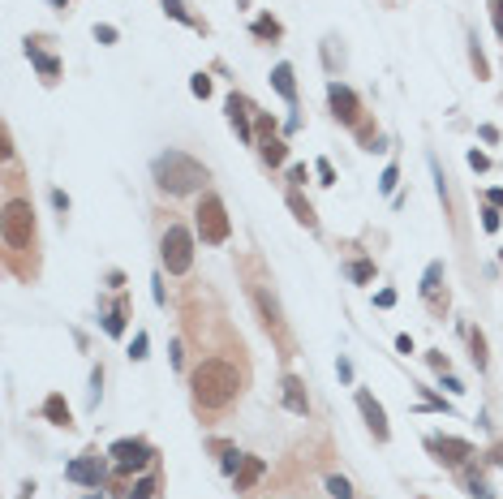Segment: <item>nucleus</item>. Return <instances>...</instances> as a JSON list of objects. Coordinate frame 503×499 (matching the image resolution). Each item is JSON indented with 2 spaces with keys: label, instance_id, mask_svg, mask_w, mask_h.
<instances>
[{
  "label": "nucleus",
  "instance_id": "7ed1b4c3",
  "mask_svg": "<svg viewBox=\"0 0 503 499\" xmlns=\"http://www.w3.org/2000/svg\"><path fill=\"white\" fill-rule=\"evenodd\" d=\"M194 215H198V237L207 246H224V241H229L233 224H229V207H224L219 194H202V202H198Z\"/></svg>",
  "mask_w": 503,
  "mask_h": 499
},
{
  "label": "nucleus",
  "instance_id": "39448f33",
  "mask_svg": "<svg viewBox=\"0 0 503 499\" xmlns=\"http://www.w3.org/2000/svg\"><path fill=\"white\" fill-rule=\"evenodd\" d=\"M159 258H163L168 275H185L194 267V237H190V229H181V224L168 229L163 241H159Z\"/></svg>",
  "mask_w": 503,
  "mask_h": 499
},
{
  "label": "nucleus",
  "instance_id": "c9c22d12",
  "mask_svg": "<svg viewBox=\"0 0 503 499\" xmlns=\"http://www.w3.org/2000/svg\"><path fill=\"white\" fill-rule=\"evenodd\" d=\"M469 495H473V499H490V486H486L482 478H469Z\"/></svg>",
  "mask_w": 503,
  "mask_h": 499
},
{
  "label": "nucleus",
  "instance_id": "0eeeda50",
  "mask_svg": "<svg viewBox=\"0 0 503 499\" xmlns=\"http://www.w3.org/2000/svg\"><path fill=\"white\" fill-rule=\"evenodd\" d=\"M108 457H112V465H117V474H138V469H146L155 461V448L146 439H117L108 448Z\"/></svg>",
  "mask_w": 503,
  "mask_h": 499
},
{
  "label": "nucleus",
  "instance_id": "c03bdc74",
  "mask_svg": "<svg viewBox=\"0 0 503 499\" xmlns=\"http://www.w3.org/2000/svg\"><path fill=\"white\" fill-rule=\"evenodd\" d=\"M335 370H340V379H345V383L353 379V366H349V357H340V362H335Z\"/></svg>",
  "mask_w": 503,
  "mask_h": 499
},
{
  "label": "nucleus",
  "instance_id": "ea45409f",
  "mask_svg": "<svg viewBox=\"0 0 503 499\" xmlns=\"http://www.w3.org/2000/svg\"><path fill=\"white\" fill-rule=\"evenodd\" d=\"M52 207H56V211H69V194H65V190H52Z\"/></svg>",
  "mask_w": 503,
  "mask_h": 499
},
{
  "label": "nucleus",
  "instance_id": "a18cd8bd",
  "mask_svg": "<svg viewBox=\"0 0 503 499\" xmlns=\"http://www.w3.org/2000/svg\"><path fill=\"white\" fill-rule=\"evenodd\" d=\"M486 202L490 207H503V190H486Z\"/></svg>",
  "mask_w": 503,
  "mask_h": 499
},
{
  "label": "nucleus",
  "instance_id": "7c9ffc66",
  "mask_svg": "<svg viewBox=\"0 0 503 499\" xmlns=\"http://www.w3.org/2000/svg\"><path fill=\"white\" fill-rule=\"evenodd\" d=\"M146 345H151V340H146V331H138V336L129 340V357H134V362H142V357H146Z\"/></svg>",
  "mask_w": 503,
  "mask_h": 499
},
{
  "label": "nucleus",
  "instance_id": "a878e982",
  "mask_svg": "<svg viewBox=\"0 0 503 499\" xmlns=\"http://www.w3.org/2000/svg\"><path fill=\"white\" fill-rule=\"evenodd\" d=\"M159 5H163V13H168V18H177V22H185V26H198V22L185 13V5H181V0H159Z\"/></svg>",
  "mask_w": 503,
  "mask_h": 499
},
{
  "label": "nucleus",
  "instance_id": "4be33fe9",
  "mask_svg": "<svg viewBox=\"0 0 503 499\" xmlns=\"http://www.w3.org/2000/svg\"><path fill=\"white\" fill-rule=\"evenodd\" d=\"M349 280H353V285H370V280H374V263H370V258L349 263Z\"/></svg>",
  "mask_w": 503,
  "mask_h": 499
},
{
  "label": "nucleus",
  "instance_id": "c85d7f7f",
  "mask_svg": "<svg viewBox=\"0 0 503 499\" xmlns=\"http://www.w3.org/2000/svg\"><path fill=\"white\" fill-rule=\"evenodd\" d=\"M396 181H400V168H396V164H387L383 177H378V190H383V194H391V190H396Z\"/></svg>",
  "mask_w": 503,
  "mask_h": 499
},
{
  "label": "nucleus",
  "instance_id": "f257e3e1",
  "mask_svg": "<svg viewBox=\"0 0 503 499\" xmlns=\"http://www.w3.org/2000/svg\"><path fill=\"white\" fill-rule=\"evenodd\" d=\"M190 387H194V401L202 409H224V405H233L237 392H241V374L233 362H224V357H207L194 366L190 374Z\"/></svg>",
  "mask_w": 503,
  "mask_h": 499
},
{
  "label": "nucleus",
  "instance_id": "49530a36",
  "mask_svg": "<svg viewBox=\"0 0 503 499\" xmlns=\"http://www.w3.org/2000/svg\"><path fill=\"white\" fill-rule=\"evenodd\" d=\"M490 461H495V465L503 469V443H499V448H490Z\"/></svg>",
  "mask_w": 503,
  "mask_h": 499
},
{
  "label": "nucleus",
  "instance_id": "f3484780",
  "mask_svg": "<svg viewBox=\"0 0 503 499\" xmlns=\"http://www.w3.org/2000/svg\"><path fill=\"white\" fill-rule=\"evenodd\" d=\"M43 418H47L52 426H74V413H69V405H65V396H61V392L43 401Z\"/></svg>",
  "mask_w": 503,
  "mask_h": 499
},
{
  "label": "nucleus",
  "instance_id": "a19ab883",
  "mask_svg": "<svg viewBox=\"0 0 503 499\" xmlns=\"http://www.w3.org/2000/svg\"><path fill=\"white\" fill-rule=\"evenodd\" d=\"M374 306H383V310H387V306H396V293H391V289H383V293H374Z\"/></svg>",
  "mask_w": 503,
  "mask_h": 499
},
{
  "label": "nucleus",
  "instance_id": "c756f323",
  "mask_svg": "<svg viewBox=\"0 0 503 499\" xmlns=\"http://www.w3.org/2000/svg\"><path fill=\"white\" fill-rule=\"evenodd\" d=\"M490 22H495V35H499V43H503V0H490Z\"/></svg>",
  "mask_w": 503,
  "mask_h": 499
},
{
  "label": "nucleus",
  "instance_id": "423d86ee",
  "mask_svg": "<svg viewBox=\"0 0 503 499\" xmlns=\"http://www.w3.org/2000/svg\"><path fill=\"white\" fill-rule=\"evenodd\" d=\"M254 142H258V155H262L267 168H279L289 159V142L275 134V117H267V113L254 117Z\"/></svg>",
  "mask_w": 503,
  "mask_h": 499
},
{
  "label": "nucleus",
  "instance_id": "f704fd0d",
  "mask_svg": "<svg viewBox=\"0 0 503 499\" xmlns=\"http://www.w3.org/2000/svg\"><path fill=\"white\" fill-rule=\"evenodd\" d=\"M482 229H486V233H495V229H499V207H490V202H486V211H482Z\"/></svg>",
  "mask_w": 503,
  "mask_h": 499
},
{
  "label": "nucleus",
  "instance_id": "dca6fc26",
  "mask_svg": "<svg viewBox=\"0 0 503 499\" xmlns=\"http://www.w3.org/2000/svg\"><path fill=\"white\" fill-rule=\"evenodd\" d=\"M271 86L284 95L289 103H297V82H293V65H289V61H279V65L271 69Z\"/></svg>",
  "mask_w": 503,
  "mask_h": 499
},
{
  "label": "nucleus",
  "instance_id": "de8ad7c7",
  "mask_svg": "<svg viewBox=\"0 0 503 499\" xmlns=\"http://www.w3.org/2000/svg\"><path fill=\"white\" fill-rule=\"evenodd\" d=\"M52 9H61V13H69V0H47Z\"/></svg>",
  "mask_w": 503,
  "mask_h": 499
},
{
  "label": "nucleus",
  "instance_id": "cd10ccee",
  "mask_svg": "<svg viewBox=\"0 0 503 499\" xmlns=\"http://www.w3.org/2000/svg\"><path fill=\"white\" fill-rule=\"evenodd\" d=\"M241 461H245V457H241L237 448H224V461H219V469H224V474H233V478H237V469H241Z\"/></svg>",
  "mask_w": 503,
  "mask_h": 499
},
{
  "label": "nucleus",
  "instance_id": "412c9836",
  "mask_svg": "<svg viewBox=\"0 0 503 499\" xmlns=\"http://www.w3.org/2000/svg\"><path fill=\"white\" fill-rule=\"evenodd\" d=\"M254 35H258V39H279V35H284V26H279L271 13H258V18H254Z\"/></svg>",
  "mask_w": 503,
  "mask_h": 499
},
{
  "label": "nucleus",
  "instance_id": "8fccbe9b",
  "mask_svg": "<svg viewBox=\"0 0 503 499\" xmlns=\"http://www.w3.org/2000/svg\"><path fill=\"white\" fill-rule=\"evenodd\" d=\"M499 263H503V250H499Z\"/></svg>",
  "mask_w": 503,
  "mask_h": 499
},
{
  "label": "nucleus",
  "instance_id": "1a4fd4ad",
  "mask_svg": "<svg viewBox=\"0 0 503 499\" xmlns=\"http://www.w3.org/2000/svg\"><path fill=\"white\" fill-rule=\"evenodd\" d=\"M327 99H331V113H335V121H340V125H349V130L362 125V103H357V95L345 82H331L327 86Z\"/></svg>",
  "mask_w": 503,
  "mask_h": 499
},
{
  "label": "nucleus",
  "instance_id": "37998d69",
  "mask_svg": "<svg viewBox=\"0 0 503 499\" xmlns=\"http://www.w3.org/2000/svg\"><path fill=\"white\" fill-rule=\"evenodd\" d=\"M443 387H447V392H456V396L465 392V383H461V379H452V374H443Z\"/></svg>",
  "mask_w": 503,
  "mask_h": 499
},
{
  "label": "nucleus",
  "instance_id": "aec40b11",
  "mask_svg": "<svg viewBox=\"0 0 503 499\" xmlns=\"http://www.w3.org/2000/svg\"><path fill=\"white\" fill-rule=\"evenodd\" d=\"M289 207H293V215L301 219L306 229H314V224H318V219H314V207H310V202L301 198V190H289Z\"/></svg>",
  "mask_w": 503,
  "mask_h": 499
},
{
  "label": "nucleus",
  "instance_id": "e433bc0d",
  "mask_svg": "<svg viewBox=\"0 0 503 499\" xmlns=\"http://www.w3.org/2000/svg\"><path fill=\"white\" fill-rule=\"evenodd\" d=\"M95 39H99V43H117V26H108V22L95 26Z\"/></svg>",
  "mask_w": 503,
  "mask_h": 499
},
{
  "label": "nucleus",
  "instance_id": "2f4dec72",
  "mask_svg": "<svg viewBox=\"0 0 503 499\" xmlns=\"http://www.w3.org/2000/svg\"><path fill=\"white\" fill-rule=\"evenodd\" d=\"M190 91H194L198 99H207V95H211V78H207V74H194V78H190Z\"/></svg>",
  "mask_w": 503,
  "mask_h": 499
},
{
  "label": "nucleus",
  "instance_id": "9d476101",
  "mask_svg": "<svg viewBox=\"0 0 503 499\" xmlns=\"http://www.w3.org/2000/svg\"><path fill=\"white\" fill-rule=\"evenodd\" d=\"M357 409H362V418H366V426H370V435L378 439V443H387L391 439V426H387V413H383V405L366 392V387H362V392H357Z\"/></svg>",
  "mask_w": 503,
  "mask_h": 499
},
{
  "label": "nucleus",
  "instance_id": "6e6552de",
  "mask_svg": "<svg viewBox=\"0 0 503 499\" xmlns=\"http://www.w3.org/2000/svg\"><path fill=\"white\" fill-rule=\"evenodd\" d=\"M426 448L434 452V461L452 465V469H461V465L473 457V443H469V439H452V435H430V439H426Z\"/></svg>",
  "mask_w": 503,
  "mask_h": 499
},
{
  "label": "nucleus",
  "instance_id": "ddd939ff",
  "mask_svg": "<svg viewBox=\"0 0 503 499\" xmlns=\"http://www.w3.org/2000/svg\"><path fill=\"white\" fill-rule=\"evenodd\" d=\"M39 43H43V39H26V57H30V65L43 74V82H56V78H61V61H56L52 52H43Z\"/></svg>",
  "mask_w": 503,
  "mask_h": 499
},
{
  "label": "nucleus",
  "instance_id": "4468645a",
  "mask_svg": "<svg viewBox=\"0 0 503 499\" xmlns=\"http://www.w3.org/2000/svg\"><path fill=\"white\" fill-rule=\"evenodd\" d=\"M279 387H284V409H289V413H306V409H310L306 383H301L297 374H284V383H279Z\"/></svg>",
  "mask_w": 503,
  "mask_h": 499
},
{
  "label": "nucleus",
  "instance_id": "79ce46f5",
  "mask_svg": "<svg viewBox=\"0 0 503 499\" xmlns=\"http://www.w3.org/2000/svg\"><path fill=\"white\" fill-rule=\"evenodd\" d=\"M151 297H155V306H163V302H168V297H163V280H159V275L151 280Z\"/></svg>",
  "mask_w": 503,
  "mask_h": 499
},
{
  "label": "nucleus",
  "instance_id": "6ab92c4d",
  "mask_svg": "<svg viewBox=\"0 0 503 499\" xmlns=\"http://www.w3.org/2000/svg\"><path fill=\"white\" fill-rule=\"evenodd\" d=\"M125 319H129V302H125V297H117L112 314L103 319V331H108V336H121V331H125Z\"/></svg>",
  "mask_w": 503,
  "mask_h": 499
},
{
  "label": "nucleus",
  "instance_id": "2eb2a0df",
  "mask_svg": "<svg viewBox=\"0 0 503 499\" xmlns=\"http://www.w3.org/2000/svg\"><path fill=\"white\" fill-rule=\"evenodd\" d=\"M439 289H443V263H430L426 275H422V297H426L430 310H443L447 306V302H439Z\"/></svg>",
  "mask_w": 503,
  "mask_h": 499
},
{
  "label": "nucleus",
  "instance_id": "f03ea898",
  "mask_svg": "<svg viewBox=\"0 0 503 499\" xmlns=\"http://www.w3.org/2000/svg\"><path fill=\"white\" fill-rule=\"evenodd\" d=\"M151 173H155L159 190H168V194H194V190H202V181H207V168H202L194 155H185V151H163V155H155Z\"/></svg>",
  "mask_w": 503,
  "mask_h": 499
},
{
  "label": "nucleus",
  "instance_id": "4c0bfd02",
  "mask_svg": "<svg viewBox=\"0 0 503 499\" xmlns=\"http://www.w3.org/2000/svg\"><path fill=\"white\" fill-rule=\"evenodd\" d=\"M469 164H473L478 173H486V168H490V155H486V151H469Z\"/></svg>",
  "mask_w": 503,
  "mask_h": 499
},
{
  "label": "nucleus",
  "instance_id": "9b49d317",
  "mask_svg": "<svg viewBox=\"0 0 503 499\" xmlns=\"http://www.w3.org/2000/svg\"><path fill=\"white\" fill-rule=\"evenodd\" d=\"M250 113H254V103L245 99V95H229V121H233V130H237V138L241 142H254V125H250Z\"/></svg>",
  "mask_w": 503,
  "mask_h": 499
},
{
  "label": "nucleus",
  "instance_id": "b1692460",
  "mask_svg": "<svg viewBox=\"0 0 503 499\" xmlns=\"http://www.w3.org/2000/svg\"><path fill=\"white\" fill-rule=\"evenodd\" d=\"M469 345H473V366L486 370V336H482L478 327H469Z\"/></svg>",
  "mask_w": 503,
  "mask_h": 499
},
{
  "label": "nucleus",
  "instance_id": "393cba45",
  "mask_svg": "<svg viewBox=\"0 0 503 499\" xmlns=\"http://www.w3.org/2000/svg\"><path fill=\"white\" fill-rule=\"evenodd\" d=\"M155 491H159V482L146 474V478H138L134 482V491H129V499H155Z\"/></svg>",
  "mask_w": 503,
  "mask_h": 499
},
{
  "label": "nucleus",
  "instance_id": "20e7f679",
  "mask_svg": "<svg viewBox=\"0 0 503 499\" xmlns=\"http://www.w3.org/2000/svg\"><path fill=\"white\" fill-rule=\"evenodd\" d=\"M5 241L9 250H35V207L26 198L5 202Z\"/></svg>",
  "mask_w": 503,
  "mask_h": 499
},
{
  "label": "nucleus",
  "instance_id": "58836bf2",
  "mask_svg": "<svg viewBox=\"0 0 503 499\" xmlns=\"http://www.w3.org/2000/svg\"><path fill=\"white\" fill-rule=\"evenodd\" d=\"M426 362H430V366H434V370H439V374H447V366H452V362H447V357H443V353H426Z\"/></svg>",
  "mask_w": 503,
  "mask_h": 499
},
{
  "label": "nucleus",
  "instance_id": "5701e85b",
  "mask_svg": "<svg viewBox=\"0 0 503 499\" xmlns=\"http://www.w3.org/2000/svg\"><path fill=\"white\" fill-rule=\"evenodd\" d=\"M254 302H258V310L267 314V327H275V323H279V306H275V297H271L267 289H258V293H254Z\"/></svg>",
  "mask_w": 503,
  "mask_h": 499
},
{
  "label": "nucleus",
  "instance_id": "bb28decb",
  "mask_svg": "<svg viewBox=\"0 0 503 499\" xmlns=\"http://www.w3.org/2000/svg\"><path fill=\"white\" fill-rule=\"evenodd\" d=\"M327 491H331L335 499H353V486H349V478H340V474L327 478Z\"/></svg>",
  "mask_w": 503,
  "mask_h": 499
},
{
  "label": "nucleus",
  "instance_id": "a211bd4d",
  "mask_svg": "<svg viewBox=\"0 0 503 499\" xmlns=\"http://www.w3.org/2000/svg\"><path fill=\"white\" fill-rule=\"evenodd\" d=\"M262 474H267V465H262L258 457H245V461H241V469H237V491H250Z\"/></svg>",
  "mask_w": 503,
  "mask_h": 499
},
{
  "label": "nucleus",
  "instance_id": "473e14b6",
  "mask_svg": "<svg viewBox=\"0 0 503 499\" xmlns=\"http://www.w3.org/2000/svg\"><path fill=\"white\" fill-rule=\"evenodd\" d=\"M314 173H318L323 185H335V168H331V159H318V164H314Z\"/></svg>",
  "mask_w": 503,
  "mask_h": 499
},
{
  "label": "nucleus",
  "instance_id": "72a5a7b5",
  "mask_svg": "<svg viewBox=\"0 0 503 499\" xmlns=\"http://www.w3.org/2000/svg\"><path fill=\"white\" fill-rule=\"evenodd\" d=\"M289 181H293V190H301V185L310 181V168H306V164H293V168H289Z\"/></svg>",
  "mask_w": 503,
  "mask_h": 499
},
{
  "label": "nucleus",
  "instance_id": "09e8293b",
  "mask_svg": "<svg viewBox=\"0 0 503 499\" xmlns=\"http://www.w3.org/2000/svg\"><path fill=\"white\" fill-rule=\"evenodd\" d=\"M86 499H103V495H86Z\"/></svg>",
  "mask_w": 503,
  "mask_h": 499
},
{
  "label": "nucleus",
  "instance_id": "f8f14e48",
  "mask_svg": "<svg viewBox=\"0 0 503 499\" xmlns=\"http://www.w3.org/2000/svg\"><path fill=\"white\" fill-rule=\"evenodd\" d=\"M65 478L99 491V482H103V465H99V457H78V461H69V465H65Z\"/></svg>",
  "mask_w": 503,
  "mask_h": 499
}]
</instances>
